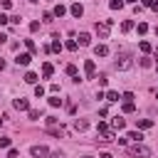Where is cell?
<instances>
[{"label": "cell", "mask_w": 158, "mask_h": 158, "mask_svg": "<svg viewBox=\"0 0 158 158\" xmlns=\"http://www.w3.org/2000/svg\"><path fill=\"white\" fill-rule=\"evenodd\" d=\"M151 148L148 146H143V143H133L131 148H128V156H133V158H151Z\"/></svg>", "instance_id": "cell-1"}, {"label": "cell", "mask_w": 158, "mask_h": 158, "mask_svg": "<svg viewBox=\"0 0 158 158\" xmlns=\"http://www.w3.org/2000/svg\"><path fill=\"white\" fill-rule=\"evenodd\" d=\"M131 64H133V59H131V54H126V52H121V54H116V62H114V67H116L118 72H126V69H131Z\"/></svg>", "instance_id": "cell-2"}, {"label": "cell", "mask_w": 158, "mask_h": 158, "mask_svg": "<svg viewBox=\"0 0 158 158\" xmlns=\"http://www.w3.org/2000/svg\"><path fill=\"white\" fill-rule=\"evenodd\" d=\"M94 30H96V35H99L101 40H106V37H109V32H111V20H101V22H96V25H94Z\"/></svg>", "instance_id": "cell-3"}, {"label": "cell", "mask_w": 158, "mask_h": 158, "mask_svg": "<svg viewBox=\"0 0 158 158\" xmlns=\"http://www.w3.org/2000/svg\"><path fill=\"white\" fill-rule=\"evenodd\" d=\"M84 74H86V79H96V64H94V59L84 62Z\"/></svg>", "instance_id": "cell-4"}, {"label": "cell", "mask_w": 158, "mask_h": 158, "mask_svg": "<svg viewBox=\"0 0 158 158\" xmlns=\"http://www.w3.org/2000/svg\"><path fill=\"white\" fill-rule=\"evenodd\" d=\"M30 153H32L35 158H47V156H49V148H47V146H32Z\"/></svg>", "instance_id": "cell-5"}, {"label": "cell", "mask_w": 158, "mask_h": 158, "mask_svg": "<svg viewBox=\"0 0 158 158\" xmlns=\"http://www.w3.org/2000/svg\"><path fill=\"white\" fill-rule=\"evenodd\" d=\"M30 62H32V54H30V52H22V54L15 57V64H17V67H27Z\"/></svg>", "instance_id": "cell-6"}, {"label": "cell", "mask_w": 158, "mask_h": 158, "mask_svg": "<svg viewBox=\"0 0 158 158\" xmlns=\"http://www.w3.org/2000/svg\"><path fill=\"white\" fill-rule=\"evenodd\" d=\"M12 106H15L17 111H30V101H27L25 96H17V99L12 101Z\"/></svg>", "instance_id": "cell-7"}, {"label": "cell", "mask_w": 158, "mask_h": 158, "mask_svg": "<svg viewBox=\"0 0 158 158\" xmlns=\"http://www.w3.org/2000/svg\"><path fill=\"white\" fill-rule=\"evenodd\" d=\"M111 141H116V131L114 128H109L106 133H99V143H111Z\"/></svg>", "instance_id": "cell-8"}, {"label": "cell", "mask_w": 158, "mask_h": 158, "mask_svg": "<svg viewBox=\"0 0 158 158\" xmlns=\"http://www.w3.org/2000/svg\"><path fill=\"white\" fill-rule=\"evenodd\" d=\"M77 40H79V42H77L79 47H89V44H91V35H89V32H79Z\"/></svg>", "instance_id": "cell-9"}, {"label": "cell", "mask_w": 158, "mask_h": 158, "mask_svg": "<svg viewBox=\"0 0 158 158\" xmlns=\"http://www.w3.org/2000/svg\"><path fill=\"white\" fill-rule=\"evenodd\" d=\"M123 126H126V118H123V116H114V118H111V128H114V131H121Z\"/></svg>", "instance_id": "cell-10"}, {"label": "cell", "mask_w": 158, "mask_h": 158, "mask_svg": "<svg viewBox=\"0 0 158 158\" xmlns=\"http://www.w3.org/2000/svg\"><path fill=\"white\" fill-rule=\"evenodd\" d=\"M86 128H89L86 118H74V131H86Z\"/></svg>", "instance_id": "cell-11"}, {"label": "cell", "mask_w": 158, "mask_h": 158, "mask_svg": "<svg viewBox=\"0 0 158 158\" xmlns=\"http://www.w3.org/2000/svg\"><path fill=\"white\" fill-rule=\"evenodd\" d=\"M69 12H72L74 17H81V15H84V7H81V2H74V5L69 7Z\"/></svg>", "instance_id": "cell-12"}, {"label": "cell", "mask_w": 158, "mask_h": 158, "mask_svg": "<svg viewBox=\"0 0 158 158\" xmlns=\"http://www.w3.org/2000/svg\"><path fill=\"white\" fill-rule=\"evenodd\" d=\"M52 74H54V67H52L49 62H44V64H42V77H44V79H49Z\"/></svg>", "instance_id": "cell-13"}, {"label": "cell", "mask_w": 158, "mask_h": 158, "mask_svg": "<svg viewBox=\"0 0 158 158\" xmlns=\"http://www.w3.org/2000/svg\"><path fill=\"white\" fill-rule=\"evenodd\" d=\"M94 54H96V57H106V54H109V47H106V44H96V47H94Z\"/></svg>", "instance_id": "cell-14"}, {"label": "cell", "mask_w": 158, "mask_h": 158, "mask_svg": "<svg viewBox=\"0 0 158 158\" xmlns=\"http://www.w3.org/2000/svg\"><path fill=\"white\" fill-rule=\"evenodd\" d=\"M104 99H106V101H111V104H116V101H121V96H118V91H106V94H104Z\"/></svg>", "instance_id": "cell-15"}, {"label": "cell", "mask_w": 158, "mask_h": 158, "mask_svg": "<svg viewBox=\"0 0 158 158\" xmlns=\"http://www.w3.org/2000/svg\"><path fill=\"white\" fill-rule=\"evenodd\" d=\"M126 138H131V141L141 143V141H143V133H141V131H128V136H126Z\"/></svg>", "instance_id": "cell-16"}, {"label": "cell", "mask_w": 158, "mask_h": 158, "mask_svg": "<svg viewBox=\"0 0 158 158\" xmlns=\"http://www.w3.org/2000/svg\"><path fill=\"white\" fill-rule=\"evenodd\" d=\"M64 12H67V7H64L62 2H59V5H54V10H52V15H54V17H62Z\"/></svg>", "instance_id": "cell-17"}, {"label": "cell", "mask_w": 158, "mask_h": 158, "mask_svg": "<svg viewBox=\"0 0 158 158\" xmlns=\"http://www.w3.org/2000/svg\"><path fill=\"white\" fill-rule=\"evenodd\" d=\"M136 126L143 131V128H151V126H153V121H151V118H141V121H136Z\"/></svg>", "instance_id": "cell-18"}, {"label": "cell", "mask_w": 158, "mask_h": 158, "mask_svg": "<svg viewBox=\"0 0 158 158\" xmlns=\"http://www.w3.org/2000/svg\"><path fill=\"white\" fill-rule=\"evenodd\" d=\"M37 79H40V77H37L35 72H27V74H25V81H27V84H37Z\"/></svg>", "instance_id": "cell-19"}, {"label": "cell", "mask_w": 158, "mask_h": 158, "mask_svg": "<svg viewBox=\"0 0 158 158\" xmlns=\"http://www.w3.org/2000/svg\"><path fill=\"white\" fill-rule=\"evenodd\" d=\"M136 111V104L133 101H123V114H133Z\"/></svg>", "instance_id": "cell-20"}, {"label": "cell", "mask_w": 158, "mask_h": 158, "mask_svg": "<svg viewBox=\"0 0 158 158\" xmlns=\"http://www.w3.org/2000/svg\"><path fill=\"white\" fill-rule=\"evenodd\" d=\"M25 47L30 49V54H35V52H37V44H35V40H25Z\"/></svg>", "instance_id": "cell-21"}, {"label": "cell", "mask_w": 158, "mask_h": 158, "mask_svg": "<svg viewBox=\"0 0 158 158\" xmlns=\"http://www.w3.org/2000/svg\"><path fill=\"white\" fill-rule=\"evenodd\" d=\"M62 49V42H59V37H54V42L49 44V52H59Z\"/></svg>", "instance_id": "cell-22"}, {"label": "cell", "mask_w": 158, "mask_h": 158, "mask_svg": "<svg viewBox=\"0 0 158 158\" xmlns=\"http://www.w3.org/2000/svg\"><path fill=\"white\" fill-rule=\"evenodd\" d=\"M138 47H141V52H143V54H148V52L153 49V47H151V42H146V40H141V44H138Z\"/></svg>", "instance_id": "cell-23"}, {"label": "cell", "mask_w": 158, "mask_h": 158, "mask_svg": "<svg viewBox=\"0 0 158 158\" xmlns=\"http://www.w3.org/2000/svg\"><path fill=\"white\" fill-rule=\"evenodd\" d=\"M64 72H67L69 77H79V72H77V67H74V64H67V67H64Z\"/></svg>", "instance_id": "cell-24"}, {"label": "cell", "mask_w": 158, "mask_h": 158, "mask_svg": "<svg viewBox=\"0 0 158 158\" xmlns=\"http://www.w3.org/2000/svg\"><path fill=\"white\" fill-rule=\"evenodd\" d=\"M123 5H126L123 0H111V2H109V7H111V10H121Z\"/></svg>", "instance_id": "cell-25"}, {"label": "cell", "mask_w": 158, "mask_h": 158, "mask_svg": "<svg viewBox=\"0 0 158 158\" xmlns=\"http://www.w3.org/2000/svg\"><path fill=\"white\" fill-rule=\"evenodd\" d=\"M138 64H141V67H146V69H148V67H153L151 57H141V59H138Z\"/></svg>", "instance_id": "cell-26"}, {"label": "cell", "mask_w": 158, "mask_h": 158, "mask_svg": "<svg viewBox=\"0 0 158 158\" xmlns=\"http://www.w3.org/2000/svg\"><path fill=\"white\" fill-rule=\"evenodd\" d=\"M121 30H123V32H131V30H133V22H131V20L121 22Z\"/></svg>", "instance_id": "cell-27"}, {"label": "cell", "mask_w": 158, "mask_h": 158, "mask_svg": "<svg viewBox=\"0 0 158 158\" xmlns=\"http://www.w3.org/2000/svg\"><path fill=\"white\" fill-rule=\"evenodd\" d=\"M35 96H37V99L44 96V86H42V84H35Z\"/></svg>", "instance_id": "cell-28"}, {"label": "cell", "mask_w": 158, "mask_h": 158, "mask_svg": "<svg viewBox=\"0 0 158 158\" xmlns=\"http://www.w3.org/2000/svg\"><path fill=\"white\" fill-rule=\"evenodd\" d=\"M49 106H52V109L62 106V99H59V96H52V99H49Z\"/></svg>", "instance_id": "cell-29"}, {"label": "cell", "mask_w": 158, "mask_h": 158, "mask_svg": "<svg viewBox=\"0 0 158 158\" xmlns=\"http://www.w3.org/2000/svg\"><path fill=\"white\" fill-rule=\"evenodd\" d=\"M10 143H12V141H10L7 136H0V148H10Z\"/></svg>", "instance_id": "cell-30"}, {"label": "cell", "mask_w": 158, "mask_h": 158, "mask_svg": "<svg viewBox=\"0 0 158 158\" xmlns=\"http://www.w3.org/2000/svg\"><path fill=\"white\" fill-rule=\"evenodd\" d=\"M64 47H67V49H69V52H74V49H77V47H79V44H77V40H69V42H67V44H64Z\"/></svg>", "instance_id": "cell-31"}, {"label": "cell", "mask_w": 158, "mask_h": 158, "mask_svg": "<svg viewBox=\"0 0 158 158\" xmlns=\"http://www.w3.org/2000/svg\"><path fill=\"white\" fill-rule=\"evenodd\" d=\"M96 79H99V86H106V84H109V77H106V74H99Z\"/></svg>", "instance_id": "cell-32"}, {"label": "cell", "mask_w": 158, "mask_h": 158, "mask_svg": "<svg viewBox=\"0 0 158 158\" xmlns=\"http://www.w3.org/2000/svg\"><path fill=\"white\" fill-rule=\"evenodd\" d=\"M121 101H133V91H123L121 94Z\"/></svg>", "instance_id": "cell-33"}, {"label": "cell", "mask_w": 158, "mask_h": 158, "mask_svg": "<svg viewBox=\"0 0 158 158\" xmlns=\"http://www.w3.org/2000/svg\"><path fill=\"white\" fill-rule=\"evenodd\" d=\"M57 123H59V118H54V116L47 118V126H49V128H57Z\"/></svg>", "instance_id": "cell-34"}, {"label": "cell", "mask_w": 158, "mask_h": 158, "mask_svg": "<svg viewBox=\"0 0 158 158\" xmlns=\"http://www.w3.org/2000/svg\"><path fill=\"white\" fill-rule=\"evenodd\" d=\"M109 131V126L104 123V121H99V126H96V133H106Z\"/></svg>", "instance_id": "cell-35"}, {"label": "cell", "mask_w": 158, "mask_h": 158, "mask_svg": "<svg viewBox=\"0 0 158 158\" xmlns=\"http://www.w3.org/2000/svg\"><path fill=\"white\" fill-rule=\"evenodd\" d=\"M148 32V25L146 22H138V35H146Z\"/></svg>", "instance_id": "cell-36"}, {"label": "cell", "mask_w": 158, "mask_h": 158, "mask_svg": "<svg viewBox=\"0 0 158 158\" xmlns=\"http://www.w3.org/2000/svg\"><path fill=\"white\" fill-rule=\"evenodd\" d=\"M27 114H30V118H32V121H37V118H40V111H37V109H30Z\"/></svg>", "instance_id": "cell-37"}, {"label": "cell", "mask_w": 158, "mask_h": 158, "mask_svg": "<svg viewBox=\"0 0 158 158\" xmlns=\"http://www.w3.org/2000/svg\"><path fill=\"white\" fill-rule=\"evenodd\" d=\"M141 2H143V5H146V7H151V10H153V7H156V5H158V2H156V0H141Z\"/></svg>", "instance_id": "cell-38"}, {"label": "cell", "mask_w": 158, "mask_h": 158, "mask_svg": "<svg viewBox=\"0 0 158 158\" xmlns=\"http://www.w3.org/2000/svg\"><path fill=\"white\" fill-rule=\"evenodd\" d=\"M52 17H54L52 12H44V15H42V20H44V22H52Z\"/></svg>", "instance_id": "cell-39"}, {"label": "cell", "mask_w": 158, "mask_h": 158, "mask_svg": "<svg viewBox=\"0 0 158 158\" xmlns=\"http://www.w3.org/2000/svg\"><path fill=\"white\" fill-rule=\"evenodd\" d=\"M40 30V22H30V32H37Z\"/></svg>", "instance_id": "cell-40"}, {"label": "cell", "mask_w": 158, "mask_h": 158, "mask_svg": "<svg viewBox=\"0 0 158 158\" xmlns=\"http://www.w3.org/2000/svg\"><path fill=\"white\" fill-rule=\"evenodd\" d=\"M49 91H52V94H57V91H59V84H54V81H52V84H49Z\"/></svg>", "instance_id": "cell-41"}, {"label": "cell", "mask_w": 158, "mask_h": 158, "mask_svg": "<svg viewBox=\"0 0 158 158\" xmlns=\"http://www.w3.org/2000/svg\"><path fill=\"white\" fill-rule=\"evenodd\" d=\"M17 156H20V153H17L15 148H10V151H7V158H17Z\"/></svg>", "instance_id": "cell-42"}, {"label": "cell", "mask_w": 158, "mask_h": 158, "mask_svg": "<svg viewBox=\"0 0 158 158\" xmlns=\"http://www.w3.org/2000/svg\"><path fill=\"white\" fill-rule=\"evenodd\" d=\"M7 22H10V17L7 15H0V25H7Z\"/></svg>", "instance_id": "cell-43"}, {"label": "cell", "mask_w": 158, "mask_h": 158, "mask_svg": "<svg viewBox=\"0 0 158 158\" xmlns=\"http://www.w3.org/2000/svg\"><path fill=\"white\" fill-rule=\"evenodd\" d=\"M47 158H62V151H54V153H49Z\"/></svg>", "instance_id": "cell-44"}, {"label": "cell", "mask_w": 158, "mask_h": 158, "mask_svg": "<svg viewBox=\"0 0 158 158\" xmlns=\"http://www.w3.org/2000/svg\"><path fill=\"white\" fill-rule=\"evenodd\" d=\"M99 158H114V156H111V153H101Z\"/></svg>", "instance_id": "cell-45"}, {"label": "cell", "mask_w": 158, "mask_h": 158, "mask_svg": "<svg viewBox=\"0 0 158 158\" xmlns=\"http://www.w3.org/2000/svg\"><path fill=\"white\" fill-rule=\"evenodd\" d=\"M2 69H5V59H0V72H2Z\"/></svg>", "instance_id": "cell-46"}, {"label": "cell", "mask_w": 158, "mask_h": 158, "mask_svg": "<svg viewBox=\"0 0 158 158\" xmlns=\"http://www.w3.org/2000/svg\"><path fill=\"white\" fill-rule=\"evenodd\" d=\"M5 40H7V37H5V35H0V44H2V42H5Z\"/></svg>", "instance_id": "cell-47"}, {"label": "cell", "mask_w": 158, "mask_h": 158, "mask_svg": "<svg viewBox=\"0 0 158 158\" xmlns=\"http://www.w3.org/2000/svg\"><path fill=\"white\" fill-rule=\"evenodd\" d=\"M123 2H138V0H123Z\"/></svg>", "instance_id": "cell-48"}, {"label": "cell", "mask_w": 158, "mask_h": 158, "mask_svg": "<svg viewBox=\"0 0 158 158\" xmlns=\"http://www.w3.org/2000/svg\"><path fill=\"white\" fill-rule=\"evenodd\" d=\"M27 2H40V0H27Z\"/></svg>", "instance_id": "cell-49"}, {"label": "cell", "mask_w": 158, "mask_h": 158, "mask_svg": "<svg viewBox=\"0 0 158 158\" xmlns=\"http://www.w3.org/2000/svg\"><path fill=\"white\" fill-rule=\"evenodd\" d=\"M2 118H5V116H0V126H2Z\"/></svg>", "instance_id": "cell-50"}, {"label": "cell", "mask_w": 158, "mask_h": 158, "mask_svg": "<svg viewBox=\"0 0 158 158\" xmlns=\"http://www.w3.org/2000/svg\"><path fill=\"white\" fill-rule=\"evenodd\" d=\"M79 158H91V156H79Z\"/></svg>", "instance_id": "cell-51"}, {"label": "cell", "mask_w": 158, "mask_h": 158, "mask_svg": "<svg viewBox=\"0 0 158 158\" xmlns=\"http://www.w3.org/2000/svg\"><path fill=\"white\" fill-rule=\"evenodd\" d=\"M156 69H158V64H156Z\"/></svg>", "instance_id": "cell-52"}]
</instances>
